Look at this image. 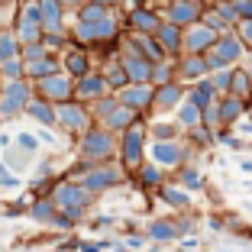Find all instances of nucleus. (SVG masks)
I'll return each instance as SVG.
<instances>
[{
    "instance_id": "obj_1",
    "label": "nucleus",
    "mask_w": 252,
    "mask_h": 252,
    "mask_svg": "<svg viewBox=\"0 0 252 252\" xmlns=\"http://www.w3.org/2000/svg\"><path fill=\"white\" fill-rule=\"evenodd\" d=\"M120 149V136L113 129H107L104 123H91L81 136H78V156L88 158V162H110L117 158Z\"/></svg>"
},
{
    "instance_id": "obj_2",
    "label": "nucleus",
    "mask_w": 252,
    "mask_h": 252,
    "mask_svg": "<svg viewBox=\"0 0 252 252\" xmlns=\"http://www.w3.org/2000/svg\"><path fill=\"white\" fill-rule=\"evenodd\" d=\"M149 156V120L139 117L129 129L120 133V149H117V158L123 162V168L133 175Z\"/></svg>"
},
{
    "instance_id": "obj_3",
    "label": "nucleus",
    "mask_w": 252,
    "mask_h": 252,
    "mask_svg": "<svg viewBox=\"0 0 252 252\" xmlns=\"http://www.w3.org/2000/svg\"><path fill=\"white\" fill-rule=\"evenodd\" d=\"M78 181H81V185L88 188L94 197H100V194L113 191V188H123L126 181H129V171L123 168V162H120V158H110V162H97V165H91V168L84 171Z\"/></svg>"
},
{
    "instance_id": "obj_4",
    "label": "nucleus",
    "mask_w": 252,
    "mask_h": 252,
    "mask_svg": "<svg viewBox=\"0 0 252 252\" xmlns=\"http://www.w3.org/2000/svg\"><path fill=\"white\" fill-rule=\"evenodd\" d=\"M126 32V23L117 20V13H110L107 20L100 23H84V20H74L71 26V42L78 45H100V42H117V39H123Z\"/></svg>"
},
{
    "instance_id": "obj_5",
    "label": "nucleus",
    "mask_w": 252,
    "mask_h": 252,
    "mask_svg": "<svg viewBox=\"0 0 252 252\" xmlns=\"http://www.w3.org/2000/svg\"><path fill=\"white\" fill-rule=\"evenodd\" d=\"M194 152L197 149L185 136H178V139H152V146H149V158L158 162L165 171H178L181 165H188L194 158Z\"/></svg>"
},
{
    "instance_id": "obj_6",
    "label": "nucleus",
    "mask_w": 252,
    "mask_h": 252,
    "mask_svg": "<svg viewBox=\"0 0 252 252\" xmlns=\"http://www.w3.org/2000/svg\"><path fill=\"white\" fill-rule=\"evenodd\" d=\"M246 42L239 39V32L236 30H226V32H220V39L214 42V49L210 52H204L207 55V62H210V71H217V68H233V65H239V62L246 59Z\"/></svg>"
},
{
    "instance_id": "obj_7",
    "label": "nucleus",
    "mask_w": 252,
    "mask_h": 252,
    "mask_svg": "<svg viewBox=\"0 0 252 252\" xmlns=\"http://www.w3.org/2000/svg\"><path fill=\"white\" fill-rule=\"evenodd\" d=\"M55 110H59V129H62L65 136H74V139H78V136H81L91 123H94L91 104H84V100H78V97L55 104Z\"/></svg>"
},
{
    "instance_id": "obj_8",
    "label": "nucleus",
    "mask_w": 252,
    "mask_h": 252,
    "mask_svg": "<svg viewBox=\"0 0 252 252\" xmlns=\"http://www.w3.org/2000/svg\"><path fill=\"white\" fill-rule=\"evenodd\" d=\"M49 194H52V200L59 204V210H68V207H84L88 210L91 204H94V194H91L78 178H68V175L55 181Z\"/></svg>"
},
{
    "instance_id": "obj_9",
    "label": "nucleus",
    "mask_w": 252,
    "mask_h": 252,
    "mask_svg": "<svg viewBox=\"0 0 252 252\" xmlns=\"http://www.w3.org/2000/svg\"><path fill=\"white\" fill-rule=\"evenodd\" d=\"M13 30H16V36H20V42H39V39L45 36V30H42V0H23Z\"/></svg>"
},
{
    "instance_id": "obj_10",
    "label": "nucleus",
    "mask_w": 252,
    "mask_h": 252,
    "mask_svg": "<svg viewBox=\"0 0 252 252\" xmlns=\"http://www.w3.org/2000/svg\"><path fill=\"white\" fill-rule=\"evenodd\" d=\"M32 88H36L39 97L52 100V104H62V100H71L74 97V78L68 71H55V74H49V78L32 81Z\"/></svg>"
},
{
    "instance_id": "obj_11",
    "label": "nucleus",
    "mask_w": 252,
    "mask_h": 252,
    "mask_svg": "<svg viewBox=\"0 0 252 252\" xmlns=\"http://www.w3.org/2000/svg\"><path fill=\"white\" fill-rule=\"evenodd\" d=\"M188 97V84L181 81H168V84H158L156 88V100H152V113L156 117H168L181 107V100Z\"/></svg>"
},
{
    "instance_id": "obj_12",
    "label": "nucleus",
    "mask_w": 252,
    "mask_h": 252,
    "mask_svg": "<svg viewBox=\"0 0 252 252\" xmlns=\"http://www.w3.org/2000/svg\"><path fill=\"white\" fill-rule=\"evenodd\" d=\"M104 94H113V91H110V84H107V78H104L100 68H91L88 74L74 78V97H78V100L94 104V100H100Z\"/></svg>"
},
{
    "instance_id": "obj_13",
    "label": "nucleus",
    "mask_w": 252,
    "mask_h": 252,
    "mask_svg": "<svg viewBox=\"0 0 252 252\" xmlns=\"http://www.w3.org/2000/svg\"><path fill=\"white\" fill-rule=\"evenodd\" d=\"M210 3H200V0H168L162 10L165 20L178 23V26H191V23L204 20V10H207Z\"/></svg>"
},
{
    "instance_id": "obj_14",
    "label": "nucleus",
    "mask_w": 252,
    "mask_h": 252,
    "mask_svg": "<svg viewBox=\"0 0 252 252\" xmlns=\"http://www.w3.org/2000/svg\"><path fill=\"white\" fill-rule=\"evenodd\" d=\"M220 39V32L210 26V23H204V20H197V23H191V26H185V52H210L214 49V42Z\"/></svg>"
},
{
    "instance_id": "obj_15",
    "label": "nucleus",
    "mask_w": 252,
    "mask_h": 252,
    "mask_svg": "<svg viewBox=\"0 0 252 252\" xmlns=\"http://www.w3.org/2000/svg\"><path fill=\"white\" fill-rule=\"evenodd\" d=\"M165 16L158 13L156 7H146V3H139V7H129V13H126V30L129 32H152L156 36L158 26H162Z\"/></svg>"
},
{
    "instance_id": "obj_16",
    "label": "nucleus",
    "mask_w": 252,
    "mask_h": 252,
    "mask_svg": "<svg viewBox=\"0 0 252 252\" xmlns=\"http://www.w3.org/2000/svg\"><path fill=\"white\" fill-rule=\"evenodd\" d=\"M117 97L123 104H129L133 110H139L142 117L152 113V100H156V84H126L123 91H117Z\"/></svg>"
},
{
    "instance_id": "obj_17",
    "label": "nucleus",
    "mask_w": 252,
    "mask_h": 252,
    "mask_svg": "<svg viewBox=\"0 0 252 252\" xmlns=\"http://www.w3.org/2000/svg\"><path fill=\"white\" fill-rule=\"evenodd\" d=\"M220 123L223 126H236L239 120H246L249 117V110H252V100H246V97H239V94H220Z\"/></svg>"
},
{
    "instance_id": "obj_18",
    "label": "nucleus",
    "mask_w": 252,
    "mask_h": 252,
    "mask_svg": "<svg viewBox=\"0 0 252 252\" xmlns=\"http://www.w3.org/2000/svg\"><path fill=\"white\" fill-rule=\"evenodd\" d=\"M62 68H65L71 78H81V74H88L91 68H94V59H91V49L88 45H78V42H71L62 52Z\"/></svg>"
},
{
    "instance_id": "obj_19",
    "label": "nucleus",
    "mask_w": 252,
    "mask_h": 252,
    "mask_svg": "<svg viewBox=\"0 0 252 252\" xmlns=\"http://www.w3.org/2000/svg\"><path fill=\"white\" fill-rule=\"evenodd\" d=\"M207 74H210L207 55H200V52H181L178 55V78L185 84L200 81V78H207Z\"/></svg>"
},
{
    "instance_id": "obj_20",
    "label": "nucleus",
    "mask_w": 252,
    "mask_h": 252,
    "mask_svg": "<svg viewBox=\"0 0 252 252\" xmlns=\"http://www.w3.org/2000/svg\"><path fill=\"white\" fill-rule=\"evenodd\" d=\"M133 181H136V188H139V191H146V194H156L158 188L165 185V168L158 162H152V158H146V162L139 165V168L133 171Z\"/></svg>"
},
{
    "instance_id": "obj_21",
    "label": "nucleus",
    "mask_w": 252,
    "mask_h": 252,
    "mask_svg": "<svg viewBox=\"0 0 252 252\" xmlns=\"http://www.w3.org/2000/svg\"><path fill=\"white\" fill-rule=\"evenodd\" d=\"M146 236L158 246H168L175 239H181V226H178V217H156V220H149L146 226Z\"/></svg>"
},
{
    "instance_id": "obj_22",
    "label": "nucleus",
    "mask_w": 252,
    "mask_h": 252,
    "mask_svg": "<svg viewBox=\"0 0 252 252\" xmlns=\"http://www.w3.org/2000/svg\"><path fill=\"white\" fill-rule=\"evenodd\" d=\"M156 197L162 200L168 210H175V214H181V210H191V191H188L185 185H175V181H165L162 188L156 191Z\"/></svg>"
},
{
    "instance_id": "obj_23",
    "label": "nucleus",
    "mask_w": 252,
    "mask_h": 252,
    "mask_svg": "<svg viewBox=\"0 0 252 252\" xmlns=\"http://www.w3.org/2000/svg\"><path fill=\"white\" fill-rule=\"evenodd\" d=\"M156 39L162 42V49L171 55V59H178V55L185 52V26H178V23L162 20V26H158Z\"/></svg>"
},
{
    "instance_id": "obj_24",
    "label": "nucleus",
    "mask_w": 252,
    "mask_h": 252,
    "mask_svg": "<svg viewBox=\"0 0 252 252\" xmlns=\"http://www.w3.org/2000/svg\"><path fill=\"white\" fill-rule=\"evenodd\" d=\"M123 39L133 45V49H139V52L146 55L149 62H162V59H168V52L162 49V42H158L152 32H129V30H126V36H123Z\"/></svg>"
},
{
    "instance_id": "obj_25",
    "label": "nucleus",
    "mask_w": 252,
    "mask_h": 252,
    "mask_svg": "<svg viewBox=\"0 0 252 252\" xmlns=\"http://www.w3.org/2000/svg\"><path fill=\"white\" fill-rule=\"evenodd\" d=\"M139 117H142L139 110H133V107H129V104H123V100H120V104L113 107V110L107 113V117L100 120V123H104L107 129H113V133L120 136V133H123V129H129V126H133V123H136V120H139Z\"/></svg>"
},
{
    "instance_id": "obj_26",
    "label": "nucleus",
    "mask_w": 252,
    "mask_h": 252,
    "mask_svg": "<svg viewBox=\"0 0 252 252\" xmlns=\"http://www.w3.org/2000/svg\"><path fill=\"white\" fill-rule=\"evenodd\" d=\"M65 13H68V7L62 0H42V30L45 32H68Z\"/></svg>"
},
{
    "instance_id": "obj_27",
    "label": "nucleus",
    "mask_w": 252,
    "mask_h": 252,
    "mask_svg": "<svg viewBox=\"0 0 252 252\" xmlns=\"http://www.w3.org/2000/svg\"><path fill=\"white\" fill-rule=\"evenodd\" d=\"M26 117H32L39 126H49V129H52V126H59V110H55V104H52V100H45V97H39V94L30 100Z\"/></svg>"
},
{
    "instance_id": "obj_28",
    "label": "nucleus",
    "mask_w": 252,
    "mask_h": 252,
    "mask_svg": "<svg viewBox=\"0 0 252 252\" xmlns=\"http://www.w3.org/2000/svg\"><path fill=\"white\" fill-rule=\"evenodd\" d=\"M55 214H59V204L52 200V194H36L30 204V210H26V217H32L36 223H42V226H52Z\"/></svg>"
},
{
    "instance_id": "obj_29",
    "label": "nucleus",
    "mask_w": 252,
    "mask_h": 252,
    "mask_svg": "<svg viewBox=\"0 0 252 252\" xmlns=\"http://www.w3.org/2000/svg\"><path fill=\"white\" fill-rule=\"evenodd\" d=\"M100 71H104V78H107V84H110L113 94H117V91H123L126 84H133V81H129V74H126V68H123V62H120V55H113V59H104Z\"/></svg>"
},
{
    "instance_id": "obj_30",
    "label": "nucleus",
    "mask_w": 252,
    "mask_h": 252,
    "mask_svg": "<svg viewBox=\"0 0 252 252\" xmlns=\"http://www.w3.org/2000/svg\"><path fill=\"white\" fill-rule=\"evenodd\" d=\"M55 71H65V68H62V55H45V59L26 65V78H30V81L49 78V74H55Z\"/></svg>"
},
{
    "instance_id": "obj_31",
    "label": "nucleus",
    "mask_w": 252,
    "mask_h": 252,
    "mask_svg": "<svg viewBox=\"0 0 252 252\" xmlns=\"http://www.w3.org/2000/svg\"><path fill=\"white\" fill-rule=\"evenodd\" d=\"M171 117L178 120V123L185 126V129H191V126H200V123H204V107L194 104L191 97H185V100H181V107H178L175 113H171Z\"/></svg>"
},
{
    "instance_id": "obj_32",
    "label": "nucleus",
    "mask_w": 252,
    "mask_h": 252,
    "mask_svg": "<svg viewBox=\"0 0 252 252\" xmlns=\"http://www.w3.org/2000/svg\"><path fill=\"white\" fill-rule=\"evenodd\" d=\"M188 97H191L194 104L207 107V104H214L220 94H217L214 81H210V74H207V78H200V81H191V84H188Z\"/></svg>"
},
{
    "instance_id": "obj_33",
    "label": "nucleus",
    "mask_w": 252,
    "mask_h": 252,
    "mask_svg": "<svg viewBox=\"0 0 252 252\" xmlns=\"http://www.w3.org/2000/svg\"><path fill=\"white\" fill-rule=\"evenodd\" d=\"M178 136H185V126L178 123V120H152L149 123V139H178Z\"/></svg>"
},
{
    "instance_id": "obj_34",
    "label": "nucleus",
    "mask_w": 252,
    "mask_h": 252,
    "mask_svg": "<svg viewBox=\"0 0 252 252\" xmlns=\"http://www.w3.org/2000/svg\"><path fill=\"white\" fill-rule=\"evenodd\" d=\"M168 81H178V59H162V62H156L152 65V84H168Z\"/></svg>"
},
{
    "instance_id": "obj_35",
    "label": "nucleus",
    "mask_w": 252,
    "mask_h": 252,
    "mask_svg": "<svg viewBox=\"0 0 252 252\" xmlns=\"http://www.w3.org/2000/svg\"><path fill=\"white\" fill-rule=\"evenodd\" d=\"M20 52H23V42H20L13 26H10V30H0V62L20 59Z\"/></svg>"
},
{
    "instance_id": "obj_36",
    "label": "nucleus",
    "mask_w": 252,
    "mask_h": 252,
    "mask_svg": "<svg viewBox=\"0 0 252 252\" xmlns=\"http://www.w3.org/2000/svg\"><path fill=\"white\" fill-rule=\"evenodd\" d=\"M230 94H239V97H246V100H252V74L246 71V65H233Z\"/></svg>"
},
{
    "instance_id": "obj_37",
    "label": "nucleus",
    "mask_w": 252,
    "mask_h": 252,
    "mask_svg": "<svg viewBox=\"0 0 252 252\" xmlns=\"http://www.w3.org/2000/svg\"><path fill=\"white\" fill-rule=\"evenodd\" d=\"M113 13V7H104V3H97V0H88L84 7H78L74 20H84V23H100Z\"/></svg>"
},
{
    "instance_id": "obj_38",
    "label": "nucleus",
    "mask_w": 252,
    "mask_h": 252,
    "mask_svg": "<svg viewBox=\"0 0 252 252\" xmlns=\"http://www.w3.org/2000/svg\"><path fill=\"white\" fill-rule=\"evenodd\" d=\"M175 175H178V181L188 188V191H204V175H200L197 165L188 162V165H181V168L175 171Z\"/></svg>"
},
{
    "instance_id": "obj_39",
    "label": "nucleus",
    "mask_w": 252,
    "mask_h": 252,
    "mask_svg": "<svg viewBox=\"0 0 252 252\" xmlns=\"http://www.w3.org/2000/svg\"><path fill=\"white\" fill-rule=\"evenodd\" d=\"M20 113H26V104H20V100H13L10 94L0 91V120H16Z\"/></svg>"
},
{
    "instance_id": "obj_40",
    "label": "nucleus",
    "mask_w": 252,
    "mask_h": 252,
    "mask_svg": "<svg viewBox=\"0 0 252 252\" xmlns=\"http://www.w3.org/2000/svg\"><path fill=\"white\" fill-rule=\"evenodd\" d=\"M0 74H3V81L26 78V62H23V59H7V62H0Z\"/></svg>"
},
{
    "instance_id": "obj_41",
    "label": "nucleus",
    "mask_w": 252,
    "mask_h": 252,
    "mask_svg": "<svg viewBox=\"0 0 252 252\" xmlns=\"http://www.w3.org/2000/svg\"><path fill=\"white\" fill-rule=\"evenodd\" d=\"M45 55H52L49 49H45V42L39 39V42H23V52H20V59L30 65V62H39V59H45Z\"/></svg>"
},
{
    "instance_id": "obj_42",
    "label": "nucleus",
    "mask_w": 252,
    "mask_h": 252,
    "mask_svg": "<svg viewBox=\"0 0 252 252\" xmlns=\"http://www.w3.org/2000/svg\"><path fill=\"white\" fill-rule=\"evenodd\" d=\"M30 158H32V152H26V149H20L16 142H13V146H7V162L13 165L16 171H23V168H26V165H30Z\"/></svg>"
},
{
    "instance_id": "obj_43",
    "label": "nucleus",
    "mask_w": 252,
    "mask_h": 252,
    "mask_svg": "<svg viewBox=\"0 0 252 252\" xmlns=\"http://www.w3.org/2000/svg\"><path fill=\"white\" fill-rule=\"evenodd\" d=\"M210 81H214L217 94H230V84H233V68H217V71H210Z\"/></svg>"
},
{
    "instance_id": "obj_44",
    "label": "nucleus",
    "mask_w": 252,
    "mask_h": 252,
    "mask_svg": "<svg viewBox=\"0 0 252 252\" xmlns=\"http://www.w3.org/2000/svg\"><path fill=\"white\" fill-rule=\"evenodd\" d=\"M13 142L20 149H26V152H32V156H36V149H39V142H42V139H39V133H16Z\"/></svg>"
},
{
    "instance_id": "obj_45",
    "label": "nucleus",
    "mask_w": 252,
    "mask_h": 252,
    "mask_svg": "<svg viewBox=\"0 0 252 252\" xmlns=\"http://www.w3.org/2000/svg\"><path fill=\"white\" fill-rule=\"evenodd\" d=\"M204 23H210V26H214L217 32H226V30H233V26H230L226 20H223V16L217 13L214 7H207V10H204Z\"/></svg>"
},
{
    "instance_id": "obj_46",
    "label": "nucleus",
    "mask_w": 252,
    "mask_h": 252,
    "mask_svg": "<svg viewBox=\"0 0 252 252\" xmlns=\"http://www.w3.org/2000/svg\"><path fill=\"white\" fill-rule=\"evenodd\" d=\"M236 32H239V39L246 42V49L252 52V20H239L236 23Z\"/></svg>"
},
{
    "instance_id": "obj_47",
    "label": "nucleus",
    "mask_w": 252,
    "mask_h": 252,
    "mask_svg": "<svg viewBox=\"0 0 252 252\" xmlns=\"http://www.w3.org/2000/svg\"><path fill=\"white\" fill-rule=\"evenodd\" d=\"M0 188H20V178L7 171V165H0Z\"/></svg>"
},
{
    "instance_id": "obj_48",
    "label": "nucleus",
    "mask_w": 252,
    "mask_h": 252,
    "mask_svg": "<svg viewBox=\"0 0 252 252\" xmlns=\"http://www.w3.org/2000/svg\"><path fill=\"white\" fill-rule=\"evenodd\" d=\"M146 239L149 236H142V233H133V236H126V249H142V246H146Z\"/></svg>"
},
{
    "instance_id": "obj_49",
    "label": "nucleus",
    "mask_w": 252,
    "mask_h": 252,
    "mask_svg": "<svg viewBox=\"0 0 252 252\" xmlns=\"http://www.w3.org/2000/svg\"><path fill=\"white\" fill-rule=\"evenodd\" d=\"M239 7V20H252V0H236Z\"/></svg>"
},
{
    "instance_id": "obj_50",
    "label": "nucleus",
    "mask_w": 252,
    "mask_h": 252,
    "mask_svg": "<svg viewBox=\"0 0 252 252\" xmlns=\"http://www.w3.org/2000/svg\"><path fill=\"white\" fill-rule=\"evenodd\" d=\"M91 226H97V230H104V226H113V217H94V220H91Z\"/></svg>"
},
{
    "instance_id": "obj_51",
    "label": "nucleus",
    "mask_w": 252,
    "mask_h": 252,
    "mask_svg": "<svg viewBox=\"0 0 252 252\" xmlns=\"http://www.w3.org/2000/svg\"><path fill=\"white\" fill-rule=\"evenodd\" d=\"M62 3H65V7L71 10V13H78V7H84V3H88V0H62Z\"/></svg>"
},
{
    "instance_id": "obj_52",
    "label": "nucleus",
    "mask_w": 252,
    "mask_h": 252,
    "mask_svg": "<svg viewBox=\"0 0 252 252\" xmlns=\"http://www.w3.org/2000/svg\"><path fill=\"white\" fill-rule=\"evenodd\" d=\"M97 3H104V7H113V10H117V7H123L126 0H97Z\"/></svg>"
},
{
    "instance_id": "obj_53",
    "label": "nucleus",
    "mask_w": 252,
    "mask_h": 252,
    "mask_svg": "<svg viewBox=\"0 0 252 252\" xmlns=\"http://www.w3.org/2000/svg\"><path fill=\"white\" fill-rule=\"evenodd\" d=\"M239 65H246V71H249V74H252V52H246V59H243V62H239Z\"/></svg>"
},
{
    "instance_id": "obj_54",
    "label": "nucleus",
    "mask_w": 252,
    "mask_h": 252,
    "mask_svg": "<svg viewBox=\"0 0 252 252\" xmlns=\"http://www.w3.org/2000/svg\"><path fill=\"white\" fill-rule=\"evenodd\" d=\"M7 3H13V0H0V7H7Z\"/></svg>"
},
{
    "instance_id": "obj_55",
    "label": "nucleus",
    "mask_w": 252,
    "mask_h": 252,
    "mask_svg": "<svg viewBox=\"0 0 252 252\" xmlns=\"http://www.w3.org/2000/svg\"><path fill=\"white\" fill-rule=\"evenodd\" d=\"M0 88H3V74H0Z\"/></svg>"
},
{
    "instance_id": "obj_56",
    "label": "nucleus",
    "mask_w": 252,
    "mask_h": 252,
    "mask_svg": "<svg viewBox=\"0 0 252 252\" xmlns=\"http://www.w3.org/2000/svg\"><path fill=\"white\" fill-rule=\"evenodd\" d=\"M200 3H210V0H200Z\"/></svg>"
}]
</instances>
